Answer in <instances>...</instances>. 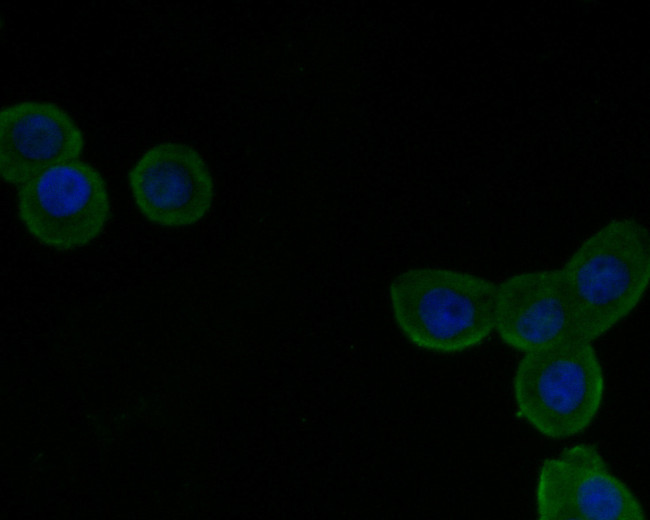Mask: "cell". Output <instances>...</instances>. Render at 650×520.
Here are the masks:
<instances>
[{"mask_svg":"<svg viewBox=\"0 0 650 520\" xmlns=\"http://www.w3.org/2000/svg\"><path fill=\"white\" fill-rule=\"evenodd\" d=\"M576 333L590 342L637 306L650 281L648 229L614 219L576 249L560 269Z\"/></svg>","mask_w":650,"mask_h":520,"instance_id":"obj_1","label":"cell"},{"mask_svg":"<svg viewBox=\"0 0 650 520\" xmlns=\"http://www.w3.org/2000/svg\"><path fill=\"white\" fill-rule=\"evenodd\" d=\"M496 284L468 272L411 268L390 283L394 321L419 349L454 354L484 342L494 330Z\"/></svg>","mask_w":650,"mask_h":520,"instance_id":"obj_2","label":"cell"},{"mask_svg":"<svg viewBox=\"0 0 650 520\" xmlns=\"http://www.w3.org/2000/svg\"><path fill=\"white\" fill-rule=\"evenodd\" d=\"M512 389L519 415L544 437L562 440L591 425L605 377L592 343L574 336L526 353Z\"/></svg>","mask_w":650,"mask_h":520,"instance_id":"obj_3","label":"cell"},{"mask_svg":"<svg viewBox=\"0 0 650 520\" xmlns=\"http://www.w3.org/2000/svg\"><path fill=\"white\" fill-rule=\"evenodd\" d=\"M16 208L35 240L60 251L88 245L101 235L111 217L110 196L101 173L79 159L20 185Z\"/></svg>","mask_w":650,"mask_h":520,"instance_id":"obj_4","label":"cell"},{"mask_svg":"<svg viewBox=\"0 0 650 520\" xmlns=\"http://www.w3.org/2000/svg\"><path fill=\"white\" fill-rule=\"evenodd\" d=\"M539 520H644L632 490L592 443H577L545 459L535 488Z\"/></svg>","mask_w":650,"mask_h":520,"instance_id":"obj_5","label":"cell"},{"mask_svg":"<svg viewBox=\"0 0 650 520\" xmlns=\"http://www.w3.org/2000/svg\"><path fill=\"white\" fill-rule=\"evenodd\" d=\"M129 188L142 215L165 227L200 221L214 199L213 178L193 147L164 142L149 148L128 173Z\"/></svg>","mask_w":650,"mask_h":520,"instance_id":"obj_6","label":"cell"},{"mask_svg":"<svg viewBox=\"0 0 650 520\" xmlns=\"http://www.w3.org/2000/svg\"><path fill=\"white\" fill-rule=\"evenodd\" d=\"M83 148L82 131L55 103L21 101L0 111V175L8 184L76 160Z\"/></svg>","mask_w":650,"mask_h":520,"instance_id":"obj_7","label":"cell"},{"mask_svg":"<svg viewBox=\"0 0 650 520\" xmlns=\"http://www.w3.org/2000/svg\"><path fill=\"white\" fill-rule=\"evenodd\" d=\"M494 330L524 354L578 336L561 270L521 272L496 285Z\"/></svg>","mask_w":650,"mask_h":520,"instance_id":"obj_8","label":"cell"}]
</instances>
